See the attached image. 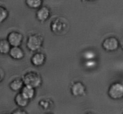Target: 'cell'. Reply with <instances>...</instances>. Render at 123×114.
<instances>
[{
  "instance_id": "cell-10",
  "label": "cell",
  "mask_w": 123,
  "mask_h": 114,
  "mask_svg": "<svg viewBox=\"0 0 123 114\" xmlns=\"http://www.w3.org/2000/svg\"><path fill=\"white\" fill-rule=\"evenodd\" d=\"M8 54L12 59L15 60L22 59L24 58L25 54L24 50L19 47V46L13 47L12 48H10Z\"/></svg>"
},
{
  "instance_id": "cell-20",
  "label": "cell",
  "mask_w": 123,
  "mask_h": 114,
  "mask_svg": "<svg viewBox=\"0 0 123 114\" xmlns=\"http://www.w3.org/2000/svg\"><path fill=\"white\" fill-rule=\"evenodd\" d=\"M12 114H26V112H25V111H24L23 109H17L14 110V112H12Z\"/></svg>"
},
{
  "instance_id": "cell-1",
  "label": "cell",
  "mask_w": 123,
  "mask_h": 114,
  "mask_svg": "<svg viewBox=\"0 0 123 114\" xmlns=\"http://www.w3.org/2000/svg\"><path fill=\"white\" fill-rule=\"evenodd\" d=\"M69 23L67 19L62 17H55L50 22V31L56 35H64L69 29Z\"/></svg>"
},
{
  "instance_id": "cell-5",
  "label": "cell",
  "mask_w": 123,
  "mask_h": 114,
  "mask_svg": "<svg viewBox=\"0 0 123 114\" xmlns=\"http://www.w3.org/2000/svg\"><path fill=\"white\" fill-rule=\"evenodd\" d=\"M102 47L107 51H114L118 49L119 41L115 37H108L103 41Z\"/></svg>"
},
{
  "instance_id": "cell-2",
  "label": "cell",
  "mask_w": 123,
  "mask_h": 114,
  "mask_svg": "<svg viewBox=\"0 0 123 114\" xmlns=\"http://www.w3.org/2000/svg\"><path fill=\"white\" fill-rule=\"evenodd\" d=\"M24 84L36 88L39 87L42 84V78L40 75L36 71H29L22 76Z\"/></svg>"
},
{
  "instance_id": "cell-8",
  "label": "cell",
  "mask_w": 123,
  "mask_h": 114,
  "mask_svg": "<svg viewBox=\"0 0 123 114\" xmlns=\"http://www.w3.org/2000/svg\"><path fill=\"white\" fill-rule=\"evenodd\" d=\"M50 15V11L49 7L46 6H42L38 8L36 11V18L38 21L44 22L49 18Z\"/></svg>"
},
{
  "instance_id": "cell-13",
  "label": "cell",
  "mask_w": 123,
  "mask_h": 114,
  "mask_svg": "<svg viewBox=\"0 0 123 114\" xmlns=\"http://www.w3.org/2000/svg\"><path fill=\"white\" fill-rule=\"evenodd\" d=\"M24 85V82L22 79L16 78L11 81L9 84V87L14 92H18L21 90Z\"/></svg>"
},
{
  "instance_id": "cell-18",
  "label": "cell",
  "mask_w": 123,
  "mask_h": 114,
  "mask_svg": "<svg viewBox=\"0 0 123 114\" xmlns=\"http://www.w3.org/2000/svg\"><path fill=\"white\" fill-rule=\"evenodd\" d=\"M94 56V54L93 53L91 52V51H88V52L86 53L85 54V57H86V59H91L93 58Z\"/></svg>"
},
{
  "instance_id": "cell-9",
  "label": "cell",
  "mask_w": 123,
  "mask_h": 114,
  "mask_svg": "<svg viewBox=\"0 0 123 114\" xmlns=\"http://www.w3.org/2000/svg\"><path fill=\"white\" fill-rule=\"evenodd\" d=\"M46 56L42 53H35L31 57V63L35 66H40L43 65L46 61Z\"/></svg>"
},
{
  "instance_id": "cell-19",
  "label": "cell",
  "mask_w": 123,
  "mask_h": 114,
  "mask_svg": "<svg viewBox=\"0 0 123 114\" xmlns=\"http://www.w3.org/2000/svg\"><path fill=\"white\" fill-rule=\"evenodd\" d=\"M5 77V72L1 68H0V82H2Z\"/></svg>"
},
{
  "instance_id": "cell-3",
  "label": "cell",
  "mask_w": 123,
  "mask_h": 114,
  "mask_svg": "<svg viewBox=\"0 0 123 114\" xmlns=\"http://www.w3.org/2000/svg\"><path fill=\"white\" fill-rule=\"evenodd\" d=\"M44 41L43 36L39 33H33L28 37L26 47L31 51H36L42 47Z\"/></svg>"
},
{
  "instance_id": "cell-4",
  "label": "cell",
  "mask_w": 123,
  "mask_h": 114,
  "mask_svg": "<svg viewBox=\"0 0 123 114\" xmlns=\"http://www.w3.org/2000/svg\"><path fill=\"white\" fill-rule=\"evenodd\" d=\"M108 95L114 100L120 99L123 96V85L119 82H114L109 87Z\"/></svg>"
},
{
  "instance_id": "cell-12",
  "label": "cell",
  "mask_w": 123,
  "mask_h": 114,
  "mask_svg": "<svg viewBox=\"0 0 123 114\" xmlns=\"http://www.w3.org/2000/svg\"><path fill=\"white\" fill-rule=\"evenodd\" d=\"M14 102H15V103L19 107L24 108L28 105L29 100L26 99L21 93H19L16 95L14 98Z\"/></svg>"
},
{
  "instance_id": "cell-15",
  "label": "cell",
  "mask_w": 123,
  "mask_h": 114,
  "mask_svg": "<svg viewBox=\"0 0 123 114\" xmlns=\"http://www.w3.org/2000/svg\"><path fill=\"white\" fill-rule=\"evenodd\" d=\"M42 0H25V4L30 8L37 9L42 6Z\"/></svg>"
},
{
  "instance_id": "cell-11",
  "label": "cell",
  "mask_w": 123,
  "mask_h": 114,
  "mask_svg": "<svg viewBox=\"0 0 123 114\" xmlns=\"http://www.w3.org/2000/svg\"><path fill=\"white\" fill-rule=\"evenodd\" d=\"M25 97L26 99H28L29 100L31 99H33L34 97L35 96V88L32 87H30L28 86H23L22 88H21V92H20Z\"/></svg>"
},
{
  "instance_id": "cell-6",
  "label": "cell",
  "mask_w": 123,
  "mask_h": 114,
  "mask_svg": "<svg viewBox=\"0 0 123 114\" xmlns=\"http://www.w3.org/2000/svg\"><path fill=\"white\" fill-rule=\"evenodd\" d=\"M7 41L12 47H18L21 45L23 41L22 34L17 31H12L7 35Z\"/></svg>"
},
{
  "instance_id": "cell-21",
  "label": "cell",
  "mask_w": 123,
  "mask_h": 114,
  "mask_svg": "<svg viewBox=\"0 0 123 114\" xmlns=\"http://www.w3.org/2000/svg\"><path fill=\"white\" fill-rule=\"evenodd\" d=\"M86 1H91V2H92V1H96V0H86Z\"/></svg>"
},
{
  "instance_id": "cell-7",
  "label": "cell",
  "mask_w": 123,
  "mask_h": 114,
  "mask_svg": "<svg viewBox=\"0 0 123 114\" xmlns=\"http://www.w3.org/2000/svg\"><path fill=\"white\" fill-rule=\"evenodd\" d=\"M70 91L72 95L75 97L84 96L85 94L86 88L84 84L80 81H76L72 85Z\"/></svg>"
},
{
  "instance_id": "cell-16",
  "label": "cell",
  "mask_w": 123,
  "mask_h": 114,
  "mask_svg": "<svg viewBox=\"0 0 123 114\" xmlns=\"http://www.w3.org/2000/svg\"><path fill=\"white\" fill-rule=\"evenodd\" d=\"M9 13L6 8L3 6H0V23L5 21L8 18Z\"/></svg>"
},
{
  "instance_id": "cell-17",
  "label": "cell",
  "mask_w": 123,
  "mask_h": 114,
  "mask_svg": "<svg viewBox=\"0 0 123 114\" xmlns=\"http://www.w3.org/2000/svg\"><path fill=\"white\" fill-rule=\"evenodd\" d=\"M39 105L40 107H42L43 109L47 110L51 107L52 101L49 99H43V100H40Z\"/></svg>"
},
{
  "instance_id": "cell-14",
  "label": "cell",
  "mask_w": 123,
  "mask_h": 114,
  "mask_svg": "<svg viewBox=\"0 0 123 114\" xmlns=\"http://www.w3.org/2000/svg\"><path fill=\"white\" fill-rule=\"evenodd\" d=\"M11 48L10 44L7 39H0V54H7L8 53Z\"/></svg>"
}]
</instances>
